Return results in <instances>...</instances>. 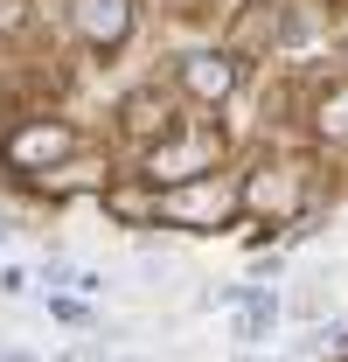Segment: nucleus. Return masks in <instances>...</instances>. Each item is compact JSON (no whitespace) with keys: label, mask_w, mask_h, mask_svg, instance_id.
<instances>
[{"label":"nucleus","mask_w":348,"mask_h":362,"mask_svg":"<svg viewBox=\"0 0 348 362\" xmlns=\"http://www.w3.org/2000/svg\"><path fill=\"white\" fill-rule=\"evenodd\" d=\"M161 223L188 230V237H223V230L244 223V181L216 168V175H195V181H174L161 188Z\"/></svg>","instance_id":"f257e3e1"},{"label":"nucleus","mask_w":348,"mask_h":362,"mask_svg":"<svg viewBox=\"0 0 348 362\" xmlns=\"http://www.w3.org/2000/svg\"><path fill=\"white\" fill-rule=\"evenodd\" d=\"M0 160H7V175L49 181L56 168L84 160V133H77V119H63V112H28V119H14V126L0 133Z\"/></svg>","instance_id":"f03ea898"},{"label":"nucleus","mask_w":348,"mask_h":362,"mask_svg":"<svg viewBox=\"0 0 348 362\" xmlns=\"http://www.w3.org/2000/svg\"><path fill=\"white\" fill-rule=\"evenodd\" d=\"M237 181H244V216H258V223H272V230L300 223V209H306V160L300 153L258 146Z\"/></svg>","instance_id":"7ed1b4c3"},{"label":"nucleus","mask_w":348,"mask_h":362,"mask_svg":"<svg viewBox=\"0 0 348 362\" xmlns=\"http://www.w3.org/2000/svg\"><path fill=\"white\" fill-rule=\"evenodd\" d=\"M216 153H223V126L216 119H188L174 139H161L146 160H139V175L174 188V181H195V175H216Z\"/></svg>","instance_id":"20e7f679"},{"label":"nucleus","mask_w":348,"mask_h":362,"mask_svg":"<svg viewBox=\"0 0 348 362\" xmlns=\"http://www.w3.org/2000/svg\"><path fill=\"white\" fill-rule=\"evenodd\" d=\"M112 119H119V139H126L139 160H146L161 139H174L181 126H188V119H181V98L161 90V77H153V84H132L126 98H119V112H112Z\"/></svg>","instance_id":"39448f33"},{"label":"nucleus","mask_w":348,"mask_h":362,"mask_svg":"<svg viewBox=\"0 0 348 362\" xmlns=\"http://www.w3.org/2000/svg\"><path fill=\"white\" fill-rule=\"evenodd\" d=\"M237 84H244V63H237L230 49H181V56H174V90H181L188 105H202V112L230 105Z\"/></svg>","instance_id":"423d86ee"},{"label":"nucleus","mask_w":348,"mask_h":362,"mask_svg":"<svg viewBox=\"0 0 348 362\" xmlns=\"http://www.w3.org/2000/svg\"><path fill=\"white\" fill-rule=\"evenodd\" d=\"M63 14H70V35L91 56H119L139 28V0H63Z\"/></svg>","instance_id":"0eeeda50"},{"label":"nucleus","mask_w":348,"mask_h":362,"mask_svg":"<svg viewBox=\"0 0 348 362\" xmlns=\"http://www.w3.org/2000/svg\"><path fill=\"white\" fill-rule=\"evenodd\" d=\"M98 209H105L119 230H153V223H161V181L112 175V181H105V195H98Z\"/></svg>","instance_id":"6e6552de"},{"label":"nucleus","mask_w":348,"mask_h":362,"mask_svg":"<svg viewBox=\"0 0 348 362\" xmlns=\"http://www.w3.org/2000/svg\"><path fill=\"white\" fill-rule=\"evenodd\" d=\"M306 133H313V146H348V77H335V84L313 90Z\"/></svg>","instance_id":"1a4fd4ad"},{"label":"nucleus","mask_w":348,"mask_h":362,"mask_svg":"<svg viewBox=\"0 0 348 362\" xmlns=\"http://www.w3.org/2000/svg\"><path fill=\"white\" fill-rule=\"evenodd\" d=\"M237 307H244V327H237V341H265V327L286 314L272 286H244V300H237Z\"/></svg>","instance_id":"9d476101"},{"label":"nucleus","mask_w":348,"mask_h":362,"mask_svg":"<svg viewBox=\"0 0 348 362\" xmlns=\"http://www.w3.org/2000/svg\"><path fill=\"white\" fill-rule=\"evenodd\" d=\"M105 181H112V168H98V160H70V168H56V175L42 181L49 202H63V195H77V188H98L105 195Z\"/></svg>","instance_id":"9b49d317"},{"label":"nucleus","mask_w":348,"mask_h":362,"mask_svg":"<svg viewBox=\"0 0 348 362\" xmlns=\"http://www.w3.org/2000/svg\"><path fill=\"white\" fill-rule=\"evenodd\" d=\"M21 21H28V0H0V35H14Z\"/></svg>","instance_id":"f8f14e48"},{"label":"nucleus","mask_w":348,"mask_h":362,"mask_svg":"<svg viewBox=\"0 0 348 362\" xmlns=\"http://www.w3.org/2000/svg\"><path fill=\"white\" fill-rule=\"evenodd\" d=\"M49 314H56V320H70V327H84V320H91L77 300H49Z\"/></svg>","instance_id":"ddd939ff"},{"label":"nucleus","mask_w":348,"mask_h":362,"mask_svg":"<svg viewBox=\"0 0 348 362\" xmlns=\"http://www.w3.org/2000/svg\"><path fill=\"white\" fill-rule=\"evenodd\" d=\"M0 362H35V356H28V349H0Z\"/></svg>","instance_id":"4468645a"},{"label":"nucleus","mask_w":348,"mask_h":362,"mask_svg":"<svg viewBox=\"0 0 348 362\" xmlns=\"http://www.w3.org/2000/svg\"><path fill=\"white\" fill-rule=\"evenodd\" d=\"M7 237H14V230H7V223H0V244H7Z\"/></svg>","instance_id":"2eb2a0df"},{"label":"nucleus","mask_w":348,"mask_h":362,"mask_svg":"<svg viewBox=\"0 0 348 362\" xmlns=\"http://www.w3.org/2000/svg\"><path fill=\"white\" fill-rule=\"evenodd\" d=\"M342 56H348V49H342Z\"/></svg>","instance_id":"dca6fc26"}]
</instances>
